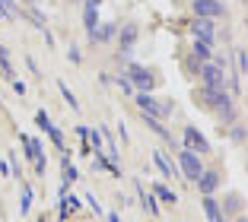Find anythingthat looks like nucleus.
<instances>
[{"mask_svg":"<svg viewBox=\"0 0 248 222\" xmlns=\"http://www.w3.org/2000/svg\"><path fill=\"white\" fill-rule=\"evenodd\" d=\"M86 203H89V207H93V213H95V216H102V207L95 203V197H93V193H89V197H86Z\"/></svg>","mask_w":248,"mask_h":222,"instance_id":"nucleus-25","label":"nucleus"},{"mask_svg":"<svg viewBox=\"0 0 248 222\" xmlns=\"http://www.w3.org/2000/svg\"><path fill=\"white\" fill-rule=\"evenodd\" d=\"M26 3H32V0H26Z\"/></svg>","mask_w":248,"mask_h":222,"instance_id":"nucleus-30","label":"nucleus"},{"mask_svg":"<svg viewBox=\"0 0 248 222\" xmlns=\"http://www.w3.org/2000/svg\"><path fill=\"white\" fill-rule=\"evenodd\" d=\"M137 38H140V26H137V22H127V26L118 32V44H121V51H131L134 44H137Z\"/></svg>","mask_w":248,"mask_h":222,"instance_id":"nucleus-9","label":"nucleus"},{"mask_svg":"<svg viewBox=\"0 0 248 222\" xmlns=\"http://www.w3.org/2000/svg\"><path fill=\"white\" fill-rule=\"evenodd\" d=\"M197 73L204 79V89H226V70H223V64L204 60V64L197 67Z\"/></svg>","mask_w":248,"mask_h":222,"instance_id":"nucleus-2","label":"nucleus"},{"mask_svg":"<svg viewBox=\"0 0 248 222\" xmlns=\"http://www.w3.org/2000/svg\"><path fill=\"white\" fill-rule=\"evenodd\" d=\"M191 35H194V42H207L213 48L217 44V29H213V22L210 19H191Z\"/></svg>","mask_w":248,"mask_h":222,"instance_id":"nucleus-6","label":"nucleus"},{"mask_svg":"<svg viewBox=\"0 0 248 222\" xmlns=\"http://www.w3.org/2000/svg\"><path fill=\"white\" fill-rule=\"evenodd\" d=\"M153 197H156V200H162V203H169V207L178 200V193L172 191L169 184H153Z\"/></svg>","mask_w":248,"mask_h":222,"instance_id":"nucleus-13","label":"nucleus"},{"mask_svg":"<svg viewBox=\"0 0 248 222\" xmlns=\"http://www.w3.org/2000/svg\"><path fill=\"white\" fill-rule=\"evenodd\" d=\"M204 213L210 222H219L223 219V207H217V200H213V193H204Z\"/></svg>","mask_w":248,"mask_h":222,"instance_id":"nucleus-12","label":"nucleus"},{"mask_svg":"<svg viewBox=\"0 0 248 222\" xmlns=\"http://www.w3.org/2000/svg\"><path fill=\"white\" fill-rule=\"evenodd\" d=\"M13 89H16V95H26V86H22V79H13Z\"/></svg>","mask_w":248,"mask_h":222,"instance_id":"nucleus-28","label":"nucleus"},{"mask_svg":"<svg viewBox=\"0 0 248 222\" xmlns=\"http://www.w3.org/2000/svg\"><path fill=\"white\" fill-rule=\"evenodd\" d=\"M35 124L45 130V133H48V127H51V118H48V111H42V108H38V111H35Z\"/></svg>","mask_w":248,"mask_h":222,"instance_id":"nucleus-22","label":"nucleus"},{"mask_svg":"<svg viewBox=\"0 0 248 222\" xmlns=\"http://www.w3.org/2000/svg\"><path fill=\"white\" fill-rule=\"evenodd\" d=\"M137 105L146 118H169L172 115V102H162V99H153V92H137Z\"/></svg>","mask_w":248,"mask_h":222,"instance_id":"nucleus-1","label":"nucleus"},{"mask_svg":"<svg viewBox=\"0 0 248 222\" xmlns=\"http://www.w3.org/2000/svg\"><path fill=\"white\" fill-rule=\"evenodd\" d=\"M178 168H182V175L194 184L197 178H201V172H204V162H201V156L197 152H191V149H185L182 156H178Z\"/></svg>","mask_w":248,"mask_h":222,"instance_id":"nucleus-5","label":"nucleus"},{"mask_svg":"<svg viewBox=\"0 0 248 222\" xmlns=\"http://www.w3.org/2000/svg\"><path fill=\"white\" fill-rule=\"evenodd\" d=\"M191 13L197 16V19H223L226 16V3H219V0H194V7H191Z\"/></svg>","mask_w":248,"mask_h":222,"instance_id":"nucleus-4","label":"nucleus"},{"mask_svg":"<svg viewBox=\"0 0 248 222\" xmlns=\"http://www.w3.org/2000/svg\"><path fill=\"white\" fill-rule=\"evenodd\" d=\"M232 140H235V143H242V140H245V130L235 127V130H232Z\"/></svg>","mask_w":248,"mask_h":222,"instance_id":"nucleus-27","label":"nucleus"},{"mask_svg":"<svg viewBox=\"0 0 248 222\" xmlns=\"http://www.w3.org/2000/svg\"><path fill=\"white\" fill-rule=\"evenodd\" d=\"M219 222H229V219H226V216H223V219H219Z\"/></svg>","mask_w":248,"mask_h":222,"instance_id":"nucleus-29","label":"nucleus"},{"mask_svg":"<svg viewBox=\"0 0 248 222\" xmlns=\"http://www.w3.org/2000/svg\"><path fill=\"white\" fill-rule=\"evenodd\" d=\"M0 13L16 22V19H19V7H16V0H0Z\"/></svg>","mask_w":248,"mask_h":222,"instance_id":"nucleus-16","label":"nucleus"},{"mask_svg":"<svg viewBox=\"0 0 248 222\" xmlns=\"http://www.w3.org/2000/svg\"><path fill=\"white\" fill-rule=\"evenodd\" d=\"M48 136H51V143L58 146V149H64V133H61V130L54 127V124H51V127H48Z\"/></svg>","mask_w":248,"mask_h":222,"instance_id":"nucleus-23","label":"nucleus"},{"mask_svg":"<svg viewBox=\"0 0 248 222\" xmlns=\"http://www.w3.org/2000/svg\"><path fill=\"white\" fill-rule=\"evenodd\" d=\"M22 149H26V156L35 162V159H42V140H35V136H22Z\"/></svg>","mask_w":248,"mask_h":222,"instance_id":"nucleus-11","label":"nucleus"},{"mask_svg":"<svg viewBox=\"0 0 248 222\" xmlns=\"http://www.w3.org/2000/svg\"><path fill=\"white\" fill-rule=\"evenodd\" d=\"M185 146H188L191 152H197V156H201V152H210V143H207V136L201 133V130H194V127H185Z\"/></svg>","mask_w":248,"mask_h":222,"instance_id":"nucleus-7","label":"nucleus"},{"mask_svg":"<svg viewBox=\"0 0 248 222\" xmlns=\"http://www.w3.org/2000/svg\"><path fill=\"white\" fill-rule=\"evenodd\" d=\"M140 200H143V207L150 209V216H159V207H156V197H153V193H140Z\"/></svg>","mask_w":248,"mask_h":222,"instance_id":"nucleus-20","label":"nucleus"},{"mask_svg":"<svg viewBox=\"0 0 248 222\" xmlns=\"http://www.w3.org/2000/svg\"><path fill=\"white\" fill-rule=\"evenodd\" d=\"M29 19H32V22H35L38 29H45V26H48V16H45V13H42V10H35V7H29Z\"/></svg>","mask_w":248,"mask_h":222,"instance_id":"nucleus-19","label":"nucleus"},{"mask_svg":"<svg viewBox=\"0 0 248 222\" xmlns=\"http://www.w3.org/2000/svg\"><path fill=\"white\" fill-rule=\"evenodd\" d=\"M29 207H32V187H22V203H19V213L26 216V213H29Z\"/></svg>","mask_w":248,"mask_h":222,"instance_id":"nucleus-21","label":"nucleus"},{"mask_svg":"<svg viewBox=\"0 0 248 222\" xmlns=\"http://www.w3.org/2000/svg\"><path fill=\"white\" fill-rule=\"evenodd\" d=\"M58 89H61V95H64V102H67V105H70L73 111H80V102H77V95H73L70 89H67V83H58Z\"/></svg>","mask_w":248,"mask_h":222,"instance_id":"nucleus-18","label":"nucleus"},{"mask_svg":"<svg viewBox=\"0 0 248 222\" xmlns=\"http://www.w3.org/2000/svg\"><path fill=\"white\" fill-rule=\"evenodd\" d=\"M115 35H118V22H105V26H95V29L89 32V38H93L95 44H105V42H111Z\"/></svg>","mask_w":248,"mask_h":222,"instance_id":"nucleus-10","label":"nucleus"},{"mask_svg":"<svg viewBox=\"0 0 248 222\" xmlns=\"http://www.w3.org/2000/svg\"><path fill=\"white\" fill-rule=\"evenodd\" d=\"M194 60H201V64L210 60V44L207 42H194Z\"/></svg>","mask_w":248,"mask_h":222,"instance_id":"nucleus-17","label":"nucleus"},{"mask_svg":"<svg viewBox=\"0 0 248 222\" xmlns=\"http://www.w3.org/2000/svg\"><path fill=\"white\" fill-rule=\"evenodd\" d=\"M153 162H156V168H159V172L166 175V178H172V175H175V165L169 162V159L162 156V152H153Z\"/></svg>","mask_w":248,"mask_h":222,"instance_id":"nucleus-14","label":"nucleus"},{"mask_svg":"<svg viewBox=\"0 0 248 222\" xmlns=\"http://www.w3.org/2000/svg\"><path fill=\"white\" fill-rule=\"evenodd\" d=\"M239 70H242V73L248 70V54H245V51H239Z\"/></svg>","mask_w":248,"mask_h":222,"instance_id":"nucleus-26","label":"nucleus"},{"mask_svg":"<svg viewBox=\"0 0 248 222\" xmlns=\"http://www.w3.org/2000/svg\"><path fill=\"white\" fill-rule=\"evenodd\" d=\"M61 168H64V175H61V181H64V187H70L73 184V181H77V168H73V165H70V159H61Z\"/></svg>","mask_w":248,"mask_h":222,"instance_id":"nucleus-15","label":"nucleus"},{"mask_svg":"<svg viewBox=\"0 0 248 222\" xmlns=\"http://www.w3.org/2000/svg\"><path fill=\"white\" fill-rule=\"evenodd\" d=\"M226 209H229V213H239V209H242V197H239V193H232V197L226 200Z\"/></svg>","mask_w":248,"mask_h":222,"instance_id":"nucleus-24","label":"nucleus"},{"mask_svg":"<svg viewBox=\"0 0 248 222\" xmlns=\"http://www.w3.org/2000/svg\"><path fill=\"white\" fill-rule=\"evenodd\" d=\"M127 79H131V86L137 89V92H153L156 89V73L146 70V67H140V64L127 67Z\"/></svg>","mask_w":248,"mask_h":222,"instance_id":"nucleus-3","label":"nucleus"},{"mask_svg":"<svg viewBox=\"0 0 248 222\" xmlns=\"http://www.w3.org/2000/svg\"><path fill=\"white\" fill-rule=\"evenodd\" d=\"M194 184H197V191H201V193H213L219 187V172H217V168H204L201 178H197Z\"/></svg>","mask_w":248,"mask_h":222,"instance_id":"nucleus-8","label":"nucleus"}]
</instances>
